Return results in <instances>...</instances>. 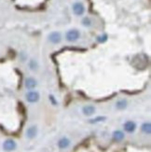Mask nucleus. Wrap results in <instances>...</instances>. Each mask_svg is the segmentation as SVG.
Segmentation results:
<instances>
[{"label": "nucleus", "instance_id": "a211bd4d", "mask_svg": "<svg viewBox=\"0 0 151 152\" xmlns=\"http://www.w3.org/2000/svg\"><path fill=\"white\" fill-rule=\"evenodd\" d=\"M49 100H51V104H52V105H53V106H56L57 104V101L55 100V98H54V96L53 95H49Z\"/></svg>", "mask_w": 151, "mask_h": 152}, {"label": "nucleus", "instance_id": "9b49d317", "mask_svg": "<svg viewBox=\"0 0 151 152\" xmlns=\"http://www.w3.org/2000/svg\"><path fill=\"white\" fill-rule=\"evenodd\" d=\"M124 137H125L124 133L121 132V131L118 130V131H115V132L113 133V139L117 142L122 141V140L124 139Z\"/></svg>", "mask_w": 151, "mask_h": 152}, {"label": "nucleus", "instance_id": "20e7f679", "mask_svg": "<svg viewBox=\"0 0 151 152\" xmlns=\"http://www.w3.org/2000/svg\"><path fill=\"white\" fill-rule=\"evenodd\" d=\"M85 11V8L82 3L77 2L73 5V12L77 16H81Z\"/></svg>", "mask_w": 151, "mask_h": 152}, {"label": "nucleus", "instance_id": "f8f14e48", "mask_svg": "<svg viewBox=\"0 0 151 152\" xmlns=\"http://www.w3.org/2000/svg\"><path fill=\"white\" fill-rule=\"evenodd\" d=\"M141 130L146 134H150L151 133V124L150 122H145L141 126Z\"/></svg>", "mask_w": 151, "mask_h": 152}, {"label": "nucleus", "instance_id": "4468645a", "mask_svg": "<svg viewBox=\"0 0 151 152\" xmlns=\"http://www.w3.org/2000/svg\"><path fill=\"white\" fill-rule=\"evenodd\" d=\"M106 120V117H104V116H99V117H96L94 119H91L89 120L90 123H92V124H95V123H97V122H102V121H105Z\"/></svg>", "mask_w": 151, "mask_h": 152}, {"label": "nucleus", "instance_id": "9d476101", "mask_svg": "<svg viewBox=\"0 0 151 152\" xmlns=\"http://www.w3.org/2000/svg\"><path fill=\"white\" fill-rule=\"evenodd\" d=\"M37 85V82L35 79L33 78H28V79H25V87L28 89V90H33L35 89Z\"/></svg>", "mask_w": 151, "mask_h": 152}, {"label": "nucleus", "instance_id": "6e6552de", "mask_svg": "<svg viewBox=\"0 0 151 152\" xmlns=\"http://www.w3.org/2000/svg\"><path fill=\"white\" fill-rule=\"evenodd\" d=\"M82 113H83L85 116L89 117V116H92L95 113V107L93 106H91V105H88V106H85L82 107Z\"/></svg>", "mask_w": 151, "mask_h": 152}, {"label": "nucleus", "instance_id": "f3484780", "mask_svg": "<svg viewBox=\"0 0 151 152\" xmlns=\"http://www.w3.org/2000/svg\"><path fill=\"white\" fill-rule=\"evenodd\" d=\"M106 39H107V35H103L102 36H100V37H98V41L99 42H105V41H106Z\"/></svg>", "mask_w": 151, "mask_h": 152}, {"label": "nucleus", "instance_id": "f257e3e1", "mask_svg": "<svg viewBox=\"0 0 151 152\" xmlns=\"http://www.w3.org/2000/svg\"><path fill=\"white\" fill-rule=\"evenodd\" d=\"M80 36V34H79V31L77 30V29H71L69 30L66 35H65V38L66 40L69 41V42H74V41H77Z\"/></svg>", "mask_w": 151, "mask_h": 152}, {"label": "nucleus", "instance_id": "7ed1b4c3", "mask_svg": "<svg viewBox=\"0 0 151 152\" xmlns=\"http://www.w3.org/2000/svg\"><path fill=\"white\" fill-rule=\"evenodd\" d=\"M17 148L16 142L12 140V139H7L4 143H3V149L7 152L13 151Z\"/></svg>", "mask_w": 151, "mask_h": 152}, {"label": "nucleus", "instance_id": "f03ea898", "mask_svg": "<svg viewBox=\"0 0 151 152\" xmlns=\"http://www.w3.org/2000/svg\"><path fill=\"white\" fill-rule=\"evenodd\" d=\"M25 98H26L27 102H29V103H31V104L36 103V102H38L39 99H40V94H39L37 92L30 91L29 92H27L26 93Z\"/></svg>", "mask_w": 151, "mask_h": 152}, {"label": "nucleus", "instance_id": "2eb2a0df", "mask_svg": "<svg viewBox=\"0 0 151 152\" xmlns=\"http://www.w3.org/2000/svg\"><path fill=\"white\" fill-rule=\"evenodd\" d=\"M82 24H83L84 26H91L92 22H91V20H90L89 18H84V19L82 20Z\"/></svg>", "mask_w": 151, "mask_h": 152}, {"label": "nucleus", "instance_id": "0eeeda50", "mask_svg": "<svg viewBox=\"0 0 151 152\" xmlns=\"http://www.w3.org/2000/svg\"><path fill=\"white\" fill-rule=\"evenodd\" d=\"M71 144V141L67 137H62L58 141V147H59L60 149H65L67 148Z\"/></svg>", "mask_w": 151, "mask_h": 152}, {"label": "nucleus", "instance_id": "423d86ee", "mask_svg": "<svg viewBox=\"0 0 151 152\" xmlns=\"http://www.w3.org/2000/svg\"><path fill=\"white\" fill-rule=\"evenodd\" d=\"M61 39H62V35H61V34L59 32H52L49 35V40L53 44L60 43Z\"/></svg>", "mask_w": 151, "mask_h": 152}, {"label": "nucleus", "instance_id": "1a4fd4ad", "mask_svg": "<svg viewBox=\"0 0 151 152\" xmlns=\"http://www.w3.org/2000/svg\"><path fill=\"white\" fill-rule=\"evenodd\" d=\"M36 133H37V128L35 126H31L26 131V137L29 139H33L36 136Z\"/></svg>", "mask_w": 151, "mask_h": 152}, {"label": "nucleus", "instance_id": "dca6fc26", "mask_svg": "<svg viewBox=\"0 0 151 152\" xmlns=\"http://www.w3.org/2000/svg\"><path fill=\"white\" fill-rule=\"evenodd\" d=\"M29 67L32 69V70H35V69H36L37 68V64H36V62L34 60H32L31 62H30L29 64Z\"/></svg>", "mask_w": 151, "mask_h": 152}, {"label": "nucleus", "instance_id": "39448f33", "mask_svg": "<svg viewBox=\"0 0 151 152\" xmlns=\"http://www.w3.org/2000/svg\"><path fill=\"white\" fill-rule=\"evenodd\" d=\"M123 128H124V131L129 133H133L136 129V123L134 121H132V120H129V121H126L123 125Z\"/></svg>", "mask_w": 151, "mask_h": 152}, {"label": "nucleus", "instance_id": "ddd939ff", "mask_svg": "<svg viewBox=\"0 0 151 152\" xmlns=\"http://www.w3.org/2000/svg\"><path fill=\"white\" fill-rule=\"evenodd\" d=\"M127 106H128V103H127L126 100H119L116 104V107L119 110H124V109H126Z\"/></svg>", "mask_w": 151, "mask_h": 152}]
</instances>
